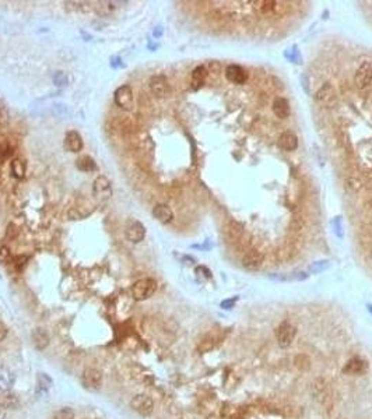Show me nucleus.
Masks as SVG:
<instances>
[{
	"label": "nucleus",
	"instance_id": "f257e3e1",
	"mask_svg": "<svg viewBox=\"0 0 372 419\" xmlns=\"http://www.w3.org/2000/svg\"><path fill=\"white\" fill-rule=\"evenodd\" d=\"M157 289V282L153 278H142L133 284L132 296L134 300H146L154 295Z\"/></svg>",
	"mask_w": 372,
	"mask_h": 419
},
{
	"label": "nucleus",
	"instance_id": "f03ea898",
	"mask_svg": "<svg viewBox=\"0 0 372 419\" xmlns=\"http://www.w3.org/2000/svg\"><path fill=\"white\" fill-rule=\"evenodd\" d=\"M92 196L96 198L98 203H105L108 201L111 196H112V186H111V180L107 176H98L94 183H92Z\"/></svg>",
	"mask_w": 372,
	"mask_h": 419
},
{
	"label": "nucleus",
	"instance_id": "7ed1b4c3",
	"mask_svg": "<svg viewBox=\"0 0 372 419\" xmlns=\"http://www.w3.org/2000/svg\"><path fill=\"white\" fill-rule=\"evenodd\" d=\"M130 408L142 416H150L154 411V401L150 395L136 394L130 400Z\"/></svg>",
	"mask_w": 372,
	"mask_h": 419
},
{
	"label": "nucleus",
	"instance_id": "20e7f679",
	"mask_svg": "<svg viewBox=\"0 0 372 419\" xmlns=\"http://www.w3.org/2000/svg\"><path fill=\"white\" fill-rule=\"evenodd\" d=\"M295 335H297V329L290 322H283L276 330L277 342L282 348L290 347L291 342L294 341Z\"/></svg>",
	"mask_w": 372,
	"mask_h": 419
},
{
	"label": "nucleus",
	"instance_id": "39448f33",
	"mask_svg": "<svg viewBox=\"0 0 372 419\" xmlns=\"http://www.w3.org/2000/svg\"><path fill=\"white\" fill-rule=\"evenodd\" d=\"M81 384L84 389L98 391L102 386V373L96 368H88L81 375Z\"/></svg>",
	"mask_w": 372,
	"mask_h": 419
},
{
	"label": "nucleus",
	"instance_id": "423d86ee",
	"mask_svg": "<svg viewBox=\"0 0 372 419\" xmlns=\"http://www.w3.org/2000/svg\"><path fill=\"white\" fill-rule=\"evenodd\" d=\"M115 103L120 109L130 111L133 107V90L130 85H120L119 88H116L114 94Z\"/></svg>",
	"mask_w": 372,
	"mask_h": 419
},
{
	"label": "nucleus",
	"instance_id": "0eeeda50",
	"mask_svg": "<svg viewBox=\"0 0 372 419\" xmlns=\"http://www.w3.org/2000/svg\"><path fill=\"white\" fill-rule=\"evenodd\" d=\"M149 85H150L151 94L156 95L157 98H165V96L169 95L171 88H169V83L165 76H161V74L153 76V77L150 78Z\"/></svg>",
	"mask_w": 372,
	"mask_h": 419
},
{
	"label": "nucleus",
	"instance_id": "6e6552de",
	"mask_svg": "<svg viewBox=\"0 0 372 419\" xmlns=\"http://www.w3.org/2000/svg\"><path fill=\"white\" fill-rule=\"evenodd\" d=\"M354 81L358 88H366L372 83V65L369 62L361 63L355 72Z\"/></svg>",
	"mask_w": 372,
	"mask_h": 419
},
{
	"label": "nucleus",
	"instance_id": "1a4fd4ad",
	"mask_svg": "<svg viewBox=\"0 0 372 419\" xmlns=\"http://www.w3.org/2000/svg\"><path fill=\"white\" fill-rule=\"evenodd\" d=\"M125 235L129 242L132 243H138L144 239L146 236V228L140 221H136V220H130L127 222L126 225V231H125Z\"/></svg>",
	"mask_w": 372,
	"mask_h": 419
},
{
	"label": "nucleus",
	"instance_id": "9d476101",
	"mask_svg": "<svg viewBox=\"0 0 372 419\" xmlns=\"http://www.w3.org/2000/svg\"><path fill=\"white\" fill-rule=\"evenodd\" d=\"M253 9L262 14L263 17H271L274 14H278L283 7L280 6L282 3L278 2H270V0H262V2H253Z\"/></svg>",
	"mask_w": 372,
	"mask_h": 419
},
{
	"label": "nucleus",
	"instance_id": "9b49d317",
	"mask_svg": "<svg viewBox=\"0 0 372 419\" xmlns=\"http://www.w3.org/2000/svg\"><path fill=\"white\" fill-rule=\"evenodd\" d=\"M63 145L67 151L70 152H78V151L83 150L84 147V143H83V137L81 134L76 130H69L65 136V141H63Z\"/></svg>",
	"mask_w": 372,
	"mask_h": 419
},
{
	"label": "nucleus",
	"instance_id": "f8f14e48",
	"mask_svg": "<svg viewBox=\"0 0 372 419\" xmlns=\"http://www.w3.org/2000/svg\"><path fill=\"white\" fill-rule=\"evenodd\" d=\"M263 260V253H260L259 250H249L248 253H245V256L242 257V266H244L246 270H258L262 267Z\"/></svg>",
	"mask_w": 372,
	"mask_h": 419
},
{
	"label": "nucleus",
	"instance_id": "ddd939ff",
	"mask_svg": "<svg viewBox=\"0 0 372 419\" xmlns=\"http://www.w3.org/2000/svg\"><path fill=\"white\" fill-rule=\"evenodd\" d=\"M366 369H368L366 360L358 358V356H354V358H351L346 362V365L343 368V373H346V375H362L364 372H366Z\"/></svg>",
	"mask_w": 372,
	"mask_h": 419
},
{
	"label": "nucleus",
	"instance_id": "4468645a",
	"mask_svg": "<svg viewBox=\"0 0 372 419\" xmlns=\"http://www.w3.org/2000/svg\"><path fill=\"white\" fill-rule=\"evenodd\" d=\"M16 383V375L9 368L0 365V391L10 393Z\"/></svg>",
	"mask_w": 372,
	"mask_h": 419
},
{
	"label": "nucleus",
	"instance_id": "2eb2a0df",
	"mask_svg": "<svg viewBox=\"0 0 372 419\" xmlns=\"http://www.w3.org/2000/svg\"><path fill=\"white\" fill-rule=\"evenodd\" d=\"M225 78L234 84H244L248 80V74L238 65H229L225 69Z\"/></svg>",
	"mask_w": 372,
	"mask_h": 419
},
{
	"label": "nucleus",
	"instance_id": "dca6fc26",
	"mask_svg": "<svg viewBox=\"0 0 372 419\" xmlns=\"http://www.w3.org/2000/svg\"><path fill=\"white\" fill-rule=\"evenodd\" d=\"M31 338H32V344H34V347H35L38 351H43V349H46L49 345V342H51V338H49L48 333H46L43 329H41V327H36V329L32 330V333H31Z\"/></svg>",
	"mask_w": 372,
	"mask_h": 419
},
{
	"label": "nucleus",
	"instance_id": "f3484780",
	"mask_svg": "<svg viewBox=\"0 0 372 419\" xmlns=\"http://www.w3.org/2000/svg\"><path fill=\"white\" fill-rule=\"evenodd\" d=\"M153 217L161 224H169L174 220V213L167 204H157L153 208Z\"/></svg>",
	"mask_w": 372,
	"mask_h": 419
},
{
	"label": "nucleus",
	"instance_id": "a211bd4d",
	"mask_svg": "<svg viewBox=\"0 0 372 419\" xmlns=\"http://www.w3.org/2000/svg\"><path fill=\"white\" fill-rule=\"evenodd\" d=\"M206 78H207V69L204 66H198L192 72L191 76V87L193 91L200 90L206 83Z\"/></svg>",
	"mask_w": 372,
	"mask_h": 419
},
{
	"label": "nucleus",
	"instance_id": "6ab92c4d",
	"mask_svg": "<svg viewBox=\"0 0 372 419\" xmlns=\"http://www.w3.org/2000/svg\"><path fill=\"white\" fill-rule=\"evenodd\" d=\"M278 147L284 151H294L298 147V140L293 132H284L278 137Z\"/></svg>",
	"mask_w": 372,
	"mask_h": 419
},
{
	"label": "nucleus",
	"instance_id": "aec40b11",
	"mask_svg": "<svg viewBox=\"0 0 372 419\" xmlns=\"http://www.w3.org/2000/svg\"><path fill=\"white\" fill-rule=\"evenodd\" d=\"M273 112H274V115H276L277 118H280V119H286V118H288L291 109H290V103H288L287 99L283 98V96H277L276 99L273 101Z\"/></svg>",
	"mask_w": 372,
	"mask_h": 419
},
{
	"label": "nucleus",
	"instance_id": "412c9836",
	"mask_svg": "<svg viewBox=\"0 0 372 419\" xmlns=\"http://www.w3.org/2000/svg\"><path fill=\"white\" fill-rule=\"evenodd\" d=\"M316 98H318V101L323 102V103H326V105H329L330 107V105H333L335 101H336V94H335V90L332 88L330 84H324L323 87L318 91Z\"/></svg>",
	"mask_w": 372,
	"mask_h": 419
},
{
	"label": "nucleus",
	"instance_id": "4be33fe9",
	"mask_svg": "<svg viewBox=\"0 0 372 419\" xmlns=\"http://www.w3.org/2000/svg\"><path fill=\"white\" fill-rule=\"evenodd\" d=\"M76 167L78 171L81 172H92L97 169V162L94 161V158L90 155H83L77 158L76 161Z\"/></svg>",
	"mask_w": 372,
	"mask_h": 419
},
{
	"label": "nucleus",
	"instance_id": "5701e85b",
	"mask_svg": "<svg viewBox=\"0 0 372 419\" xmlns=\"http://www.w3.org/2000/svg\"><path fill=\"white\" fill-rule=\"evenodd\" d=\"M25 169H27V167H25V162L23 161L21 158H14V160L12 161V164H10V172H12L13 176H14V178H17V179L24 178Z\"/></svg>",
	"mask_w": 372,
	"mask_h": 419
},
{
	"label": "nucleus",
	"instance_id": "b1692460",
	"mask_svg": "<svg viewBox=\"0 0 372 419\" xmlns=\"http://www.w3.org/2000/svg\"><path fill=\"white\" fill-rule=\"evenodd\" d=\"M14 150H16V147L10 141H5L0 144V165L14 154Z\"/></svg>",
	"mask_w": 372,
	"mask_h": 419
},
{
	"label": "nucleus",
	"instance_id": "393cba45",
	"mask_svg": "<svg viewBox=\"0 0 372 419\" xmlns=\"http://www.w3.org/2000/svg\"><path fill=\"white\" fill-rule=\"evenodd\" d=\"M52 384H54V382L46 373H38V391L46 393V390L51 389Z\"/></svg>",
	"mask_w": 372,
	"mask_h": 419
},
{
	"label": "nucleus",
	"instance_id": "a878e982",
	"mask_svg": "<svg viewBox=\"0 0 372 419\" xmlns=\"http://www.w3.org/2000/svg\"><path fill=\"white\" fill-rule=\"evenodd\" d=\"M76 413L70 407H62L54 413V419H74Z\"/></svg>",
	"mask_w": 372,
	"mask_h": 419
},
{
	"label": "nucleus",
	"instance_id": "bb28decb",
	"mask_svg": "<svg viewBox=\"0 0 372 419\" xmlns=\"http://www.w3.org/2000/svg\"><path fill=\"white\" fill-rule=\"evenodd\" d=\"M2 405L5 408H10V409H17L18 405H20V401H18V398L16 395L7 394L5 395V398L2 400Z\"/></svg>",
	"mask_w": 372,
	"mask_h": 419
},
{
	"label": "nucleus",
	"instance_id": "cd10ccee",
	"mask_svg": "<svg viewBox=\"0 0 372 419\" xmlns=\"http://www.w3.org/2000/svg\"><path fill=\"white\" fill-rule=\"evenodd\" d=\"M13 261L12 253L10 249L7 246H0V263L2 264H9Z\"/></svg>",
	"mask_w": 372,
	"mask_h": 419
},
{
	"label": "nucleus",
	"instance_id": "c85d7f7f",
	"mask_svg": "<svg viewBox=\"0 0 372 419\" xmlns=\"http://www.w3.org/2000/svg\"><path fill=\"white\" fill-rule=\"evenodd\" d=\"M228 234L231 235L232 239H238L241 236V234H242V227H241L238 222L232 221L228 227Z\"/></svg>",
	"mask_w": 372,
	"mask_h": 419
},
{
	"label": "nucleus",
	"instance_id": "c756f323",
	"mask_svg": "<svg viewBox=\"0 0 372 419\" xmlns=\"http://www.w3.org/2000/svg\"><path fill=\"white\" fill-rule=\"evenodd\" d=\"M9 111H7V107L5 105V102L0 101V126H7L9 123Z\"/></svg>",
	"mask_w": 372,
	"mask_h": 419
},
{
	"label": "nucleus",
	"instance_id": "7c9ffc66",
	"mask_svg": "<svg viewBox=\"0 0 372 419\" xmlns=\"http://www.w3.org/2000/svg\"><path fill=\"white\" fill-rule=\"evenodd\" d=\"M54 111L55 114L58 115V116H60V118H67V116H70V111H69V108H67L66 105H63V103H55Z\"/></svg>",
	"mask_w": 372,
	"mask_h": 419
},
{
	"label": "nucleus",
	"instance_id": "2f4dec72",
	"mask_svg": "<svg viewBox=\"0 0 372 419\" xmlns=\"http://www.w3.org/2000/svg\"><path fill=\"white\" fill-rule=\"evenodd\" d=\"M198 348L200 352H207V351H210V349L214 348V340L213 338H204V340L200 341Z\"/></svg>",
	"mask_w": 372,
	"mask_h": 419
},
{
	"label": "nucleus",
	"instance_id": "473e14b6",
	"mask_svg": "<svg viewBox=\"0 0 372 419\" xmlns=\"http://www.w3.org/2000/svg\"><path fill=\"white\" fill-rule=\"evenodd\" d=\"M18 234H20V229H18V227L16 225V224H9L7 225V229H6V238L7 239H16L18 236Z\"/></svg>",
	"mask_w": 372,
	"mask_h": 419
},
{
	"label": "nucleus",
	"instance_id": "72a5a7b5",
	"mask_svg": "<svg viewBox=\"0 0 372 419\" xmlns=\"http://www.w3.org/2000/svg\"><path fill=\"white\" fill-rule=\"evenodd\" d=\"M67 81H69V80H67V76L65 74V73L63 72L55 73L54 83L56 84L58 87H65V85H67Z\"/></svg>",
	"mask_w": 372,
	"mask_h": 419
},
{
	"label": "nucleus",
	"instance_id": "f704fd0d",
	"mask_svg": "<svg viewBox=\"0 0 372 419\" xmlns=\"http://www.w3.org/2000/svg\"><path fill=\"white\" fill-rule=\"evenodd\" d=\"M195 273H196V276H198L199 278H203V280H209V278H211V271L207 269V267H204V266H199V267H196Z\"/></svg>",
	"mask_w": 372,
	"mask_h": 419
},
{
	"label": "nucleus",
	"instance_id": "c9c22d12",
	"mask_svg": "<svg viewBox=\"0 0 372 419\" xmlns=\"http://www.w3.org/2000/svg\"><path fill=\"white\" fill-rule=\"evenodd\" d=\"M328 266H329V261H319V263L313 264L312 267H311V270H312V271H316V273H319V271H323V270L326 269Z\"/></svg>",
	"mask_w": 372,
	"mask_h": 419
},
{
	"label": "nucleus",
	"instance_id": "e433bc0d",
	"mask_svg": "<svg viewBox=\"0 0 372 419\" xmlns=\"http://www.w3.org/2000/svg\"><path fill=\"white\" fill-rule=\"evenodd\" d=\"M237 299H238V298H231V299L222 300L221 307L222 309H232L235 305V302H237Z\"/></svg>",
	"mask_w": 372,
	"mask_h": 419
},
{
	"label": "nucleus",
	"instance_id": "4c0bfd02",
	"mask_svg": "<svg viewBox=\"0 0 372 419\" xmlns=\"http://www.w3.org/2000/svg\"><path fill=\"white\" fill-rule=\"evenodd\" d=\"M9 334V330H7V326L3 322H0V342L3 341L5 338Z\"/></svg>",
	"mask_w": 372,
	"mask_h": 419
},
{
	"label": "nucleus",
	"instance_id": "58836bf2",
	"mask_svg": "<svg viewBox=\"0 0 372 419\" xmlns=\"http://www.w3.org/2000/svg\"><path fill=\"white\" fill-rule=\"evenodd\" d=\"M111 66L114 67V69H118V67H123L125 65L122 63V59H120V58L114 56V58H111Z\"/></svg>",
	"mask_w": 372,
	"mask_h": 419
},
{
	"label": "nucleus",
	"instance_id": "ea45409f",
	"mask_svg": "<svg viewBox=\"0 0 372 419\" xmlns=\"http://www.w3.org/2000/svg\"><path fill=\"white\" fill-rule=\"evenodd\" d=\"M25 261H27V256H18V257H16V260H14V263H16V266H17L18 269H20L21 266H24Z\"/></svg>",
	"mask_w": 372,
	"mask_h": 419
},
{
	"label": "nucleus",
	"instance_id": "a19ab883",
	"mask_svg": "<svg viewBox=\"0 0 372 419\" xmlns=\"http://www.w3.org/2000/svg\"><path fill=\"white\" fill-rule=\"evenodd\" d=\"M161 27H158V28H157V30H154V36H160L161 35Z\"/></svg>",
	"mask_w": 372,
	"mask_h": 419
},
{
	"label": "nucleus",
	"instance_id": "79ce46f5",
	"mask_svg": "<svg viewBox=\"0 0 372 419\" xmlns=\"http://www.w3.org/2000/svg\"><path fill=\"white\" fill-rule=\"evenodd\" d=\"M369 311H371V313H372V306H369Z\"/></svg>",
	"mask_w": 372,
	"mask_h": 419
}]
</instances>
